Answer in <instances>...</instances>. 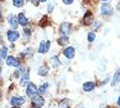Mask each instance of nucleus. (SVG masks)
<instances>
[{
  "instance_id": "obj_1",
  "label": "nucleus",
  "mask_w": 120,
  "mask_h": 108,
  "mask_svg": "<svg viewBox=\"0 0 120 108\" xmlns=\"http://www.w3.org/2000/svg\"><path fill=\"white\" fill-rule=\"evenodd\" d=\"M37 93H38V89H37L35 85L33 83H29V85L27 87V90H26L27 96L31 99L32 97H34L36 95H38Z\"/></svg>"
},
{
  "instance_id": "obj_2",
  "label": "nucleus",
  "mask_w": 120,
  "mask_h": 108,
  "mask_svg": "<svg viewBox=\"0 0 120 108\" xmlns=\"http://www.w3.org/2000/svg\"><path fill=\"white\" fill-rule=\"evenodd\" d=\"M31 103L33 104V105L37 108H40L44 105V103H45V100L44 98L42 97L41 96H39V95H36L34 97L31 98Z\"/></svg>"
},
{
  "instance_id": "obj_3",
  "label": "nucleus",
  "mask_w": 120,
  "mask_h": 108,
  "mask_svg": "<svg viewBox=\"0 0 120 108\" xmlns=\"http://www.w3.org/2000/svg\"><path fill=\"white\" fill-rule=\"evenodd\" d=\"M25 102L24 97L22 96H13L11 99V104L14 105V106H19L23 104Z\"/></svg>"
},
{
  "instance_id": "obj_4",
  "label": "nucleus",
  "mask_w": 120,
  "mask_h": 108,
  "mask_svg": "<svg viewBox=\"0 0 120 108\" xmlns=\"http://www.w3.org/2000/svg\"><path fill=\"white\" fill-rule=\"evenodd\" d=\"M112 12H113V7H112V5H109V4H103L102 6H101V14L102 15H110V14H112Z\"/></svg>"
},
{
  "instance_id": "obj_5",
  "label": "nucleus",
  "mask_w": 120,
  "mask_h": 108,
  "mask_svg": "<svg viewBox=\"0 0 120 108\" xmlns=\"http://www.w3.org/2000/svg\"><path fill=\"white\" fill-rule=\"evenodd\" d=\"M71 29V24L68 23H63L60 26V32L63 35H66L69 33Z\"/></svg>"
},
{
  "instance_id": "obj_6",
  "label": "nucleus",
  "mask_w": 120,
  "mask_h": 108,
  "mask_svg": "<svg viewBox=\"0 0 120 108\" xmlns=\"http://www.w3.org/2000/svg\"><path fill=\"white\" fill-rule=\"evenodd\" d=\"M75 49L73 47H67L64 51V55H65L67 59H73L75 57Z\"/></svg>"
},
{
  "instance_id": "obj_7",
  "label": "nucleus",
  "mask_w": 120,
  "mask_h": 108,
  "mask_svg": "<svg viewBox=\"0 0 120 108\" xmlns=\"http://www.w3.org/2000/svg\"><path fill=\"white\" fill-rule=\"evenodd\" d=\"M6 64L8 65V66H14V67H19V65H20V63L19 61L15 59V57L13 56H10L7 58V60H6Z\"/></svg>"
},
{
  "instance_id": "obj_8",
  "label": "nucleus",
  "mask_w": 120,
  "mask_h": 108,
  "mask_svg": "<svg viewBox=\"0 0 120 108\" xmlns=\"http://www.w3.org/2000/svg\"><path fill=\"white\" fill-rule=\"evenodd\" d=\"M92 18H93L92 14L90 13V11H88L84 15V17H83V24L85 25H90L91 24V22H92Z\"/></svg>"
},
{
  "instance_id": "obj_9",
  "label": "nucleus",
  "mask_w": 120,
  "mask_h": 108,
  "mask_svg": "<svg viewBox=\"0 0 120 108\" xmlns=\"http://www.w3.org/2000/svg\"><path fill=\"white\" fill-rule=\"evenodd\" d=\"M19 32H14V31H9L7 32V38L10 41H16L18 38H19Z\"/></svg>"
},
{
  "instance_id": "obj_10",
  "label": "nucleus",
  "mask_w": 120,
  "mask_h": 108,
  "mask_svg": "<svg viewBox=\"0 0 120 108\" xmlns=\"http://www.w3.org/2000/svg\"><path fill=\"white\" fill-rule=\"evenodd\" d=\"M30 71L29 70H27V71L23 73V75H22V79H21V82H20V85L21 86H25V85H27V83L29 81V78H30Z\"/></svg>"
},
{
  "instance_id": "obj_11",
  "label": "nucleus",
  "mask_w": 120,
  "mask_h": 108,
  "mask_svg": "<svg viewBox=\"0 0 120 108\" xmlns=\"http://www.w3.org/2000/svg\"><path fill=\"white\" fill-rule=\"evenodd\" d=\"M95 88V84L93 82H86L83 84L82 86V88L83 90L86 91V92H90V91H92Z\"/></svg>"
},
{
  "instance_id": "obj_12",
  "label": "nucleus",
  "mask_w": 120,
  "mask_h": 108,
  "mask_svg": "<svg viewBox=\"0 0 120 108\" xmlns=\"http://www.w3.org/2000/svg\"><path fill=\"white\" fill-rule=\"evenodd\" d=\"M120 81V68L118 70H116V72L115 73L113 79H112V82H111V86H116L117 83H119Z\"/></svg>"
},
{
  "instance_id": "obj_13",
  "label": "nucleus",
  "mask_w": 120,
  "mask_h": 108,
  "mask_svg": "<svg viewBox=\"0 0 120 108\" xmlns=\"http://www.w3.org/2000/svg\"><path fill=\"white\" fill-rule=\"evenodd\" d=\"M17 17H15V16H10L8 17V22L10 24V25L13 28H16L17 27Z\"/></svg>"
},
{
  "instance_id": "obj_14",
  "label": "nucleus",
  "mask_w": 120,
  "mask_h": 108,
  "mask_svg": "<svg viewBox=\"0 0 120 108\" xmlns=\"http://www.w3.org/2000/svg\"><path fill=\"white\" fill-rule=\"evenodd\" d=\"M18 22L20 23L21 25H26V24H27V19H26V17L24 16V15L22 14V13H21L18 15Z\"/></svg>"
},
{
  "instance_id": "obj_15",
  "label": "nucleus",
  "mask_w": 120,
  "mask_h": 108,
  "mask_svg": "<svg viewBox=\"0 0 120 108\" xmlns=\"http://www.w3.org/2000/svg\"><path fill=\"white\" fill-rule=\"evenodd\" d=\"M51 64H52V66L53 68H57L58 66L60 65V61L59 60H58V58L57 57H53V58H51Z\"/></svg>"
},
{
  "instance_id": "obj_16",
  "label": "nucleus",
  "mask_w": 120,
  "mask_h": 108,
  "mask_svg": "<svg viewBox=\"0 0 120 108\" xmlns=\"http://www.w3.org/2000/svg\"><path fill=\"white\" fill-rule=\"evenodd\" d=\"M58 43H59L60 45H62V46H65V45H66L68 43V38L66 36L61 37V38L58 39Z\"/></svg>"
},
{
  "instance_id": "obj_17",
  "label": "nucleus",
  "mask_w": 120,
  "mask_h": 108,
  "mask_svg": "<svg viewBox=\"0 0 120 108\" xmlns=\"http://www.w3.org/2000/svg\"><path fill=\"white\" fill-rule=\"evenodd\" d=\"M38 73H39L40 76L45 77L46 75L48 74V69H47V68H45V67H40V68H39V70H38Z\"/></svg>"
},
{
  "instance_id": "obj_18",
  "label": "nucleus",
  "mask_w": 120,
  "mask_h": 108,
  "mask_svg": "<svg viewBox=\"0 0 120 108\" xmlns=\"http://www.w3.org/2000/svg\"><path fill=\"white\" fill-rule=\"evenodd\" d=\"M48 87H49V84L48 83H44L42 86H40V88H39V92L40 94H44L46 92V89L48 88Z\"/></svg>"
},
{
  "instance_id": "obj_19",
  "label": "nucleus",
  "mask_w": 120,
  "mask_h": 108,
  "mask_svg": "<svg viewBox=\"0 0 120 108\" xmlns=\"http://www.w3.org/2000/svg\"><path fill=\"white\" fill-rule=\"evenodd\" d=\"M0 55L2 57V59H6V56H7V48H6V47H3V48L1 49Z\"/></svg>"
},
{
  "instance_id": "obj_20",
  "label": "nucleus",
  "mask_w": 120,
  "mask_h": 108,
  "mask_svg": "<svg viewBox=\"0 0 120 108\" xmlns=\"http://www.w3.org/2000/svg\"><path fill=\"white\" fill-rule=\"evenodd\" d=\"M45 46H46V42L45 41H41L39 47V52L40 53H45Z\"/></svg>"
},
{
  "instance_id": "obj_21",
  "label": "nucleus",
  "mask_w": 120,
  "mask_h": 108,
  "mask_svg": "<svg viewBox=\"0 0 120 108\" xmlns=\"http://www.w3.org/2000/svg\"><path fill=\"white\" fill-rule=\"evenodd\" d=\"M14 5L17 7H21L23 5V0H13Z\"/></svg>"
},
{
  "instance_id": "obj_22",
  "label": "nucleus",
  "mask_w": 120,
  "mask_h": 108,
  "mask_svg": "<svg viewBox=\"0 0 120 108\" xmlns=\"http://www.w3.org/2000/svg\"><path fill=\"white\" fill-rule=\"evenodd\" d=\"M95 37H96V35L94 32H89V33H88V41H90V42L93 41L95 40Z\"/></svg>"
},
{
  "instance_id": "obj_23",
  "label": "nucleus",
  "mask_w": 120,
  "mask_h": 108,
  "mask_svg": "<svg viewBox=\"0 0 120 108\" xmlns=\"http://www.w3.org/2000/svg\"><path fill=\"white\" fill-rule=\"evenodd\" d=\"M49 47H50V41H47V42H46V46H45V52H49Z\"/></svg>"
},
{
  "instance_id": "obj_24",
  "label": "nucleus",
  "mask_w": 120,
  "mask_h": 108,
  "mask_svg": "<svg viewBox=\"0 0 120 108\" xmlns=\"http://www.w3.org/2000/svg\"><path fill=\"white\" fill-rule=\"evenodd\" d=\"M63 2L65 4H66V5H70V4H72L74 2V0H63Z\"/></svg>"
},
{
  "instance_id": "obj_25",
  "label": "nucleus",
  "mask_w": 120,
  "mask_h": 108,
  "mask_svg": "<svg viewBox=\"0 0 120 108\" xmlns=\"http://www.w3.org/2000/svg\"><path fill=\"white\" fill-rule=\"evenodd\" d=\"M52 9H53V6H52V5H50L49 8V12H52Z\"/></svg>"
},
{
  "instance_id": "obj_26",
  "label": "nucleus",
  "mask_w": 120,
  "mask_h": 108,
  "mask_svg": "<svg viewBox=\"0 0 120 108\" xmlns=\"http://www.w3.org/2000/svg\"><path fill=\"white\" fill-rule=\"evenodd\" d=\"M117 104H119V106H120V96L118 97V100H117Z\"/></svg>"
},
{
  "instance_id": "obj_27",
  "label": "nucleus",
  "mask_w": 120,
  "mask_h": 108,
  "mask_svg": "<svg viewBox=\"0 0 120 108\" xmlns=\"http://www.w3.org/2000/svg\"><path fill=\"white\" fill-rule=\"evenodd\" d=\"M117 7H118V9L120 10V2L118 3V5H117Z\"/></svg>"
},
{
  "instance_id": "obj_28",
  "label": "nucleus",
  "mask_w": 120,
  "mask_h": 108,
  "mask_svg": "<svg viewBox=\"0 0 120 108\" xmlns=\"http://www.w3.org/2000/svg\"><path fill=\"white\" fill-rule=\"evenodd\" d=\"M39 1H40V2H46L47 0H39Z\"/></svg>"
},
{
  "instance_id": "obj_29",
  "label": "nucleus",
  "mask_w": 120,
  "mask_h": 108,
  "mask_svg": "<svg viewBox=\"0 0 120 108\" xmlns=\"http://www.w3.org/2000/svg\"><path fill=\"white\" fill-rule=\"evenodd\" d=\"M0 58H2V57H1V55H0ZM0 60H1V59H0Z\"/></svg>"
},
{
  "instance_id": "obj_30",
  "label": "nucleus",
  "mask_w": 120,
  "mask_h": 108,
  "mask_svg": "<svg viewBox=\"0 0 120 108\" xmlns=\"http://www.w3.org/2000/svg\"><path fill=\"white\" fill-rule=\"evenodd\" d=\"M0 18H1V14H0Z\"/></svg>"
},
{
  "instance_id": "obj_31",
  "label": "nucleus",
  "mask_w": 120,
  "mask_h": 108,
  "mask_svg": "<svg viewBox=\"0 0 120 108\" xmlns=\"http://www.w3.org/2000/svg\"><path fill=\"white\" fill-rule=\"evenodd\" d=\"M0 73H1V68H0Z\"/></svg>"
},
{
  "instance_id": "obj_32",
  "label": "nucleus",
  "mask_w": 120,
  "mask_h": 108,
  "mask_svg": "<svg viewBox=\"0 0 120 108\" xmlns=\"http://www.w3.org/2000/svg\"><path fill=\"white\" fill-rule=\"evenodd\" d=\"M103 1H106V0H103Z\"/></svg>"
},
{
  "instance_id": "obj_33",
  "label": "nucleus",
  "mask_w": 120,
  "mask_h": 108,
  "mask_svg": "<svg viewBox=\"0 0 120 108\" xmlns=\"http://www.w3.org/2000/svg\"><path fill=\"white\" fill-rule=\"evenodd\" d=\"M27 1H28V0H27Z\"/></svg>"
}]
</instances>
